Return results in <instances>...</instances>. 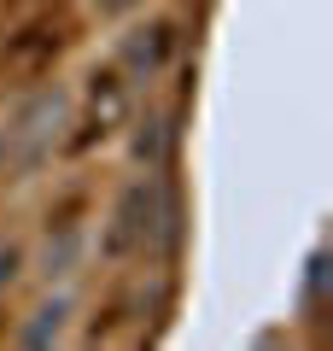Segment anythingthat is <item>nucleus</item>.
<instances>
[{"instance_id":"obj_5","label":"nucleus","mask_w":333,"mask_h":351,"mask_svg":"<svg viewBox=\"0 0 333 351\" xmlns=\"http://www.w3.org/2000/svg\"><path fill=\"white\" fill-rule=\"evenodd\" d=\"M164 59H170V29H164V24L129 29V36L117 41V64H123L129 82H152V76L164 71Z\"/></svg>"},{"instance_id":"obj_4","label":"nucleus","mask_w":333,"mask_h":351,"mask_svg":"<svg viewBox=\"0 0 333 351\" xmlns=\"http://www.w3.org/2000/svg\"><path fill=\"white\" fill-rule=\"evenodd\" d=\"M88 252H94V234H88L82 223H53L47 234H41L36 252H24V269H36L41 287H53V281H76L82 276Z\"/></svg>"},{"instance_id":"obj_9","label":"nucleus","mask_w":333,"mask_h":351,"mask_svg":"<svg viewBox=\"0 0 333 351\" xmlns=\"http://www.w3.org/2000/svg\"><path fill=\"white\" fill-rule=\"evenodd\" d=\"M147 0H88V12L94 18H106V24H123V18H135Z\"/></svg>"},{"instance_id":"obj_8","label":"nucleus","mask_w":333,"mask_h":351,"mask_svg":"<svg viewBox=\"0 0 333 351\" xmlns=\"http://www.w3.org/2000/svg\"><path fill=\"white\" fill-rule=\"evenodd\" d=\"M18 276H24V246L18 240H0V293L12 287Z\"/></svg>"},{"instance_id":"obj_3","label":"nucleus","mask_w":333,"mask_h":351,"mask_svg":"<svg viewBox=\"0 0 333 351\" xmlns=\"http://www.w3.org/2000/svg\"><path fill=\"white\" fill-rule=\"evenodd\" d=\"M76 316H82L76 281H53V287H41L36 299H29V311L18 316L12 346H24V351H59V346H71Z\"/></svg>"},{"instance_id":"obj_1","label":"nucleus","mask_w":333,"mask_h":351,"mask_svg":"<svg viewBox=\"0 0 333 351\" xmlns=\"http://www.w3.org/2000/svg\"><path fill=\"white\" fill-rule=\"evenodd\" d=\"M76 123V94L64 82H41L29 88L24 100L12 106V117H6V158H12V176H36L41 164H53V152L64 147V135H71Z\"/></svg>"},{"instance_id":"obj_6","label":"nucleus","mask_w":333,"mask_h":351,"mask_svg":"<svg viewBox=\"0 0 333 351\" xmlns=\"http://www.w3.org/2000/svg\"><path fill=\"white\" fill-rule=\"evenodd\" d=\"M164 158H170V112L147 106L129 129V164L135 170H164Z\"/></svg>"},{"instance_id":"obj_10","label":"nucleus","mask_w":333,"mask_h":351,"mask_svg":"<svg viewBox=\"0 0 333 351\" xmlns=\"http://www.w3.org/2000/svg\"><path fill=\"white\" fill-rule=\"evenodd\" d=\"M12 176V158H6V129H0V182Z\"/></svg>"},{"instance_id":"obj_2","label":"nucleus","mask_w":333,"mask_h":351,"mask_svg":"<svg viewBox=\"0 0 333 351\" xmlns=\"http://www.w3.org/2000/svg\"><path fill=\"white\" fill-rule=\"evenodd\" d=\"M164 228H170V193H164L158 170H140V176H129L123 188H117V199H111V211H106L99 246H106L111 258H135V252L158 246Z\"/></svg>"},{"instance_id":"obj_7","label":"nucleus","mask_w":333,"mask_h":351,"mask_svg":"<svg viewBox=\"0 0 333 351\" xmlns=\"http://www.w3.org/2000/svg\"><path fill=\"white\" fill-rule=\"evenodd\" d=\"M298 304H304V311H321V304H328V246H310L304 281H298Z\"/></svg>"}]
</instances>
